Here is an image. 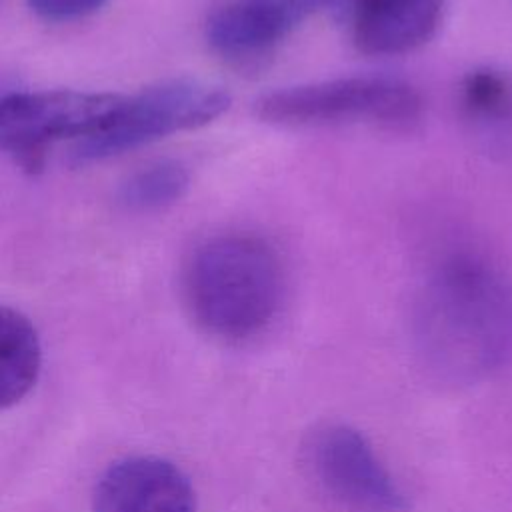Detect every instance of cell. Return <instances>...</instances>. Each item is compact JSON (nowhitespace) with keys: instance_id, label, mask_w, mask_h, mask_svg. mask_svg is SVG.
<instances>
[{"instance_id":"obj_1","label":"cell","mask_w":512,"mask_h":512,"mask_svg":"<svg viewBox=\"0 0 512 512\" xmlns=\"http://www.w3.org/2000/svg\"><path fill=\"white\" fill-rule=\"evenodd\" d=\"M186 308L206 334L240 342L260 334L284 296V268L268 240L226 232L202 240L182 272Z\"/></svg>"},{"instance_id":"obj_2","label":"cell","mask_w":512,"mask_h":512,"mask_svg":"<svg viewBox=\"0 0 512 512\" xmlns=\"http://www.w3.org/2000/svg\"><path fill=\"white\" fill-rule=\"evenodd\" d=\"M422 348L450 378H476L502 362L512 344V292L490 268L456 260L428 288Z\"/></svg>"},{"instance_id":"obj_3","label":"cell","mask_w":512,"mask_h":512,"mask_svg":"<svg viewBox=\"0 0 512 512\" xmlns=\"http://www.w3.org/2000/svg\"><path fill=\"white\" fill-rule=\"evenodd\" d=\"M256 114L290 128L360 124L410 130L424 116V98L404 80L354 76L270 92L256 102Z\"/></svg>"},{"instance_id":"obj_4","label":"cell","mask_w":512,"mask_h":512,"mask_svg":"<svg viewBox=\"0 0 512 512\" xmlns=\"http://www.w3.org/2000/svg\"><path fill=\"white\" fill-rule=\"evenodd\" d=\"M230 106L224 88L196 78H176L124 96L112 120L72 148L76 164L98 162L158 138L206 126Z\"/></svg>"},{"instance_id":"obj_5","label":"cell","mask_w":512,"mask_h":512,"mask_svg":"<svg viewBox=\"0 0 512 512\" xmlns=\"http://www.w3.org/2000/svg\"><path fill=\"white\" fill-rule=\"evenodd\" d=\"M124 94L40 90L12 92L0 104L2 150L28 174H38L50 148L98 134L118 112Z\"/></svg>"},{"instance_id":"obj_6","label":"cell","mask_w":512,"mask_h":512,"mask_svg":"<svg viewBox=\"0 0 512 512\" xmlns=\"http://www.w3.org/2000/svg\"><path fill=\"white\" fill-rule=\"evenodd\" d=\"M304 466L312 480L354 512H406L408 500L362 432L348 424H322L304 440Z\"/></svg>"},{"instance_id":"obj_7","label":"cell","mask_w":512,"mask_h":512,"mask_svg":"<svg viewBox=\"0 0 512 512\" xmlns=\"http://www.w3.org/2000/svg\"><path fill=\"white\" fill-rule=\"evenodd\" d=\"M330 0H228L206 24L210 48L232 64H256Z\"/></svg>"},{"instance_id":"obj_8","label":"cell","mask_w":512,"mask_h":512,"mask_svg":"<svg viewBox=\"0 0 512 512\" xmlns=\"http://www.w3.org/2000/svg\"><path fill=\"white\" fill-rule=\"evenodd\" d=\"M92 512H196V492L174 462L128 456L98 478Z\"/></svg>"},{"instance_id":"obj_9","label":"cell","mask_w":512,"mask_h":512,"mask_svg":"<svg viewBox=\"0 0 512 512\" xmlns=\"http://www.w3.org/2000/svg\"><path fill=\"white\" fill-rule=\"evenodd\" d=\"M446 0H354L352 40L368 56L412 52L434 38Z\"/></svg>"},{"instance_id":"obj_10","label":"cell","mask_w":512,"mask_h":512,"mask_svg":"<svg viewBox=\"0 0 512 512\" xmlns=\"http://www.w3.org/2000/svg\"><path fill=\"white\" fill-rule=\"evenodd\" d=\"M42 366V346L34 324L20 312H0V404L10 408L34 388Z\"/></svg>"},{"instance_id":"obj_11","label":"cell","mask_w":512,"mask_h":512,"mask_svg":"<svg viewBox=\"0 0 512 512\" xmlns=\"http://www.w3.org/2000/svg\"><path fill=\"white\" fill-rule=\"evenodd\" d=\"M188 170L176 160L152 162L118 188V202L130 212H154L178 202L188 190Z\"/></svg>"},{"instance_id":"obj_12","label":"cell","mask_w":512,"mask_h":512,"mask_svg":"<svg viewBox=\"0 0 512 512\" xmlns=\"http://www.w3.org/2000/svg\"><path fill=\"white\" fill-rule=\"evenodd\" d=\"M464 112L480 122H498L512 116V78L494 68L468 72L460 82Z\"/></svg>"},{"instance_id":"obj_13","label":"cell","mask_w":512,"mask_h":512,"mask_svg":"<svg viewBox=\"0 0 512 512\" xmlns=\"http://www.w3.org/2000/svg\"><path fill=\"white\" fill-rule=\"evenodd\" d=\"M108 0H28L34 14L48 22H70L100 10Z\"/></svg>"}]
</instances>
